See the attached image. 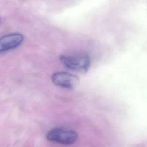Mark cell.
<instances>
[{
	"mask_svg": "<svg viewBox=\"0 0 147 147\" xmlns=\"http://www.w3.org/2000/svg\"><path fill=\"white\" fill-rule=\"evenodd\" d=\"M60 60L68 69L81 72L87 71L91 64L89 56L84 53L63 55L60 56Z\"/></svg>",
	"mask_w": 147,
	"mask_h": 147,
	"instance_id": "6da1fadb",
	"label": "cell"
},
{
	"mask_svg": "<svg viewBox=\"0 0 147 147\" xmlns=\"http://www.w3.org/2000/svg\"><path fill=\"white\" fill-rule=\"evenodd\" d=\"M46 137L50 141L68 145L75 143L78 135L76 132L72 130L55 127L48 131Z\"/></svg>",
	"mask_w": 147,
	"mask_h": 147,
	"instance_id": "7a4b0ae2",
	"label": "cell"
},
{
	"mask_svg": "<svg viewBox=\"0 0 147 147\" xmlns=\"http://www.w3.org/2000/svg\"><path fill=\"white\" fill-rule=\"evenodd\" d=\"M51 79L55 85L66 88L75 87L79 81L77 76L66 72H56L52 75Z\"/></svg>",
	"mask_w": 147,
	"mask_h": 147,
	"instance_id": "3957f363",
	"label": "cell"
},
{
	"mask_svg": "<svg viewBox=\"0 0 147 147\" xmlns=\"http://www.w3.org/2000/svg\"><path fill=\"white\" fill-rule=\"evenodd\" d=\"M24 40L21 34L13 33L0 38V53L15 48L21 44Z\"/></svg>",
	"mask_w": 147,
	"mask_h": 147,
	"instance_id": "277c9868",
	"label": "cell"
}]
</instances>
